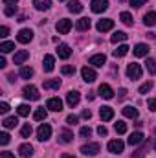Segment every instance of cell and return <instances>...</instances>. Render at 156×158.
Returning a JSON list of instances; mask_svg holds the SVG:
<instances>
[{
  "label": "cell",
  "instance_id": "1",
  "mask_svg": "<svg viewBox=\"0 0 156 158\" xmlns=\"http://www.w3.org/2000/svg\"><path fill=\"white\" fill-rule=\"evenodd\" d=\"M22 96H24L26 99H30V101H37L40 98L37 86H33V85H26V86L22 88Z\"/></svg>",
  "mask_w": 156,
  "mask_h": 158
},
{
  "label": "cell",
  "instance_id": "2",
  "mask_svg": "<svg viewBox=\"0 0 156 158\" xmlns=\"http://www.w3.org/2000/svg\"><path fill=\"white\" fill-rule=\"evenodd\" d=\"M127 76L130 79H140L142 77V66H140L138 63H130V64L127 66Z\"/></svg>",
  "mask_w": 156,
  "mask_h": 158
},
{
  "label": "cell",
  "instance_id": "3",
  "mask_svg": "<svg viewBox=\"0 0 156 158\" xmlns=\"http://www.w3.org/2000/svg\"><path fill=\"white\" fill-rule=\"evenodd\" d=\"M99 143H86V145H83L81 147V153L83 155H86V156H96L97 153H99Z\"/></svg>",
  "mask_w": 156,
  "mask_h": 158
},
{
  "label": "cell",
  "instance_id": "4",
  "mask_svg": "<svg viewBox=\"0 0 156 158\" xmlns=\"http://www.w3.org/2000/svg\"><path fill=\"white\" fill-rule=\"evenodd\" d=\"M50 136H51V127L48 123H42L39 127V131H37V138H39L40 142H46Z\"/></svg>",
  "mask_w": 156,
  "mask_h": 158
},
{
  "label": "cell",
  "instance_id": "5",
  "mask_svg": "<svg viewBox=\"0 0 156 158\" xmlns=\"http://www.w3.org/2000/svg\"><path fill=\"white\" fill-rule=\"evenodd\" d=\"M31 39H33V31H31V30H28V28L20 30V31H18V35H17V40H18L20 44H28V42H31Z\"/></svg>",
  "mask_w": 156,
  "mask_h": 158
},
{
  "label": "cell",
  "instance_id": "6",
  "mask_svg": "<svg viewBox=\"0 0 156 158\" xmlns=\"http://www.w3.org/2000/svg\"><path fill=\"white\" fill-rule=\"evenodd\" d=\"M90 7H92L94 13H103V11H107V7H109V0H92Z\"/></svg>",
  "mask_w": 156,
  "mask_h": 158
},
{
  "label": "cell",
  "instance_id": "7",
  "mask_svg": "<svg viewBox=\"0 0 156 158\" xmlns=\"http://www.w3.org/2000/svg\"><path fill=\"white\" fill-rule=\"evenodd\" d=\"M81 76H83V79H84L86 83H94V81L97 79L96 70H94V68H90V66H84V68L81 70Z\"/></svg>",
  "mask_w": 156,
  "mask_h": 158
},
{
  "label": "cell",
  "instance_id": "8",
  "mask_svg": "<svg viewBox=\"0 0 156 158\" xmlns=\"http://www.w3.org/2000/svg\"><path fill=\"white\" fill-rule=\"evenodd\" d=\"M123 147H125V143H123L121 140H110V142H109V145H107V149H109L110 153H114V155L123 153Z\"/></svg>",
  "mask_w": 156,
  "mask_h": 158
},
{
  "label": "cell",
  "instance_id": "9",
  "mask_svg": "<svg viewBox=\"0 0 156 158\" xmlns=\"http://www.w3.org/2000/svg\"><path fill=\"white\" fill-rule=\"evenodd\" d=\"M46 109H50V110H53V112H61V110H63V101H61L59 98H50L48 103H46Z\"/></svg>",
  "mask_w": 156,
  "mask_h": 158
},
{
  "label": "cell",
  "instance_id": "10",
  "mask_svg": "<svg viewBox=\"0 0 156 158\" xmlns=\"http://www.w3.org/2000/svg\"><path fill=\"white\" fill-rule=\"evenodd\" d=\"M70 30H72V20H68V19H61V20L57 22V31H59V33L66 35Z\"/></svg>",
  "mask_w": 156,
  "mask_h": 158
},
{
  "label": "cell",
  "instance_id": "11",
  "mask_svg": "<svg viewBox=\"0 0 156 158\" xmlns=\"http://www.w3.org/2000/svg\"><path fill=\"white\" fill-rule=\"evenodd\" d=\"M112 28H114V20H112V19H103V20L97 22V31H101V33L110 31Z\"/></svg>",
  "mask_w": 156,
  "mask_h": 158
},
{
  "label": "cell",
  "instance_id": "12",
  "mask_svg": "<svg viewBox=\"0 0 156 158\" xmlns=\"http://www.w3.org/2000/svg\"><path fill=\"white\" fill-rule=\"evenodd\" d=\"M99 96H101L103 99H112V98H114V90H112V86L107 85V83H103V85L99 86Z\"/></svg>",
  "mask_w": 156,
  "mask_h": 158
},
{
  "label": "cell",
  "instance_id": "13",
  "mask_svg": "<svg viewBox=\"0 0 156 158\" xmlns=\"http://www.w3.org/2000/svg\"><path fill=\"white\" fill-rule=\"evenodd\" d=\"M134 55L136 57H147V53H149V46L147 44H143V42H140V44H136L134 46Z\"/></svg>",
  "mask_w": 156,
  "mask_h": 158
},
{
  "label": "cell",
  "instance_id": "14",
  "mask_svg": "<svg viewBox=\"0 0 156 158\" xmlns=\"http://www.w3.org/2000/svg\"><path fill=\"white\" fill-rule=\"evenodd\" d=\"M79 99H81V96H79L77 90H70V92L66 94V103H68L70 107H76L79 103Z\"/></svg>",
  "mask_w": 156,
  "mask_h": 158
},
{
  "label": "cell",
  "instance_id": "15",
  "mask_svg": "<svg viewBox=\"0 0 156 158\" xmlns=\"http://www.w3.org/2000/svg\"><path fill=\"white\" fill-rule=\"evenodd\" d=\"M53 66H55L53 55H44V59H42V68H44V72H51Z\"/></svg>",
  "mask_w": 156,
  "mask_h": 158
},
{
  "label": "cell",
  "instance_id": "16",
  "mask_svg": "<svg viewBox=\"0 0 156 158\" xmlns=\"http://www.w3.org/2000/svg\"><path fill=\"white\" fill-rule=\"evenodd\" d=\"M143 138H145V136H143V132L136 131V132H132V134L129 136V140H127V142H129V145H138V143H142V142H143Z\"/></svg>",
  "mask_w": 156,
  "mask_h": 158
},
{
  "label": "cell",
  "instance_id": "17",
  "mask_svg": "<svg viewBox=\"0 0 156 158\" xmlns=\"http://www.w3.org/2000/svg\"><path fill=\"white\" fill-rule=\"evenodd\" d=\"M88 63L94 64V66H103L107 63V57H105V53H97V55H92Z\"/></svg>",
  "mask_w": 156,
  "mask_h": 158
},
{
  "label": "cell",
  "instance_id": "18",
  "mask_svg": "<svg viewBox=\"0 0 156 158\" xmlns=\"http://www.w3.org/2000/svg\"><path fill=\"white\" fill-rule=\"evenodd\" d=\"M99 116H101L103 121H110V119L114 118V110L110 107H101L99 109Z\"/></svg>",
  "mask_w": 156,
  "mask_h": 158
},
{
  "label": "cell",
  "instance_id": "19",
  "mask_svg": "<svg viewBox=\"0 0 156 158\" xmlns=\"http://www.w3.org/2000/svg\"><path fill=\"white\" fill-rule=\"evenodd\" d=\"M18 153H20L22 158H31V155H33V147H31L30 143H22V145L18 147Z\"/></svg>",
  "mask_w": 156,
  "mask_h": 158
},
{
  "label": "cell",
  "instance_id": "20",
  "mask_svg": "<svg viewBox=\"0 0 156 158\" xmlns=\"http://www.w3.org/2000/svg\"><path fill=\"white\" fill-rule=\"evenodd\" d=\"M57 53H59V57H61V59H68V57L72 55V50H70V46H68V44H59Z\"/></svg>",
  "mask_w": 156,
  "mask_h": 158
},
{
  "label": "cell",
  "instance_id": "21",
  "mask_svg": "<svg viewBox=\"0 0 156 158\" xmlns=\"http://www.w3.org/2000/svg\"><path fill=\"white\" fill-rule=\"evenodd\" d=\"M30 57V52H26V50H20V52H17L15 53V57H13V63L15 64H22L26 59Z\"/></svg>",
  "mask_w": 156,
  "mask_h": 158
},
{
  "label": "cell",
  "instance_id": "22",
  "mask_svg": "<svg viewBox=\"0 0 156 158\" xmlns=\"http://www.w3.org/2000/svg\"><path fill=\"white\" fill-rule=\"evenodd\" d=\"M72 138H74V132H70V131H66V129L59 132V143H70Z\"/></svg>",
  "mask_w": 156,
  "mask_h": 158
},
{
  "label": "cell",
  "instance_id": "23",
  "mask_svg": "<svg viewBox=\"0 0 156 158\" xmlns=\"http://www.w3.org/2000/svg\"><path fill=\"white\" fill-rule=\"evenodd\" d=\"M143 22H145V26H149V28L156 26V11H149V13H145Z\"/></svg>",
  "mask_w": 156,
  "mask_h": 158
},
{
  "label": "cell",
  "instance_id": "24",
  "mask_svg": "<svg viewBox=\"0 0 156 158\" xmlns=\"http://www.w3.org/2000/svg\"><path fill=\"white\" fill-rule=\"evenodd\" d=\"M121 112H123V116H125V118H130V119L138 118V109H134V107H130V105H129V107H123V110H121Z\"/></svg>",
  "mask_w": 156,
  "mask_h": 158
},
{
  "label": "cell",
  "instance_id": "25",
  "mask_svg": "<svg viewBox=\"0 0 156 158\" xmlns=\"http://www.w3.org/2000/svg\"><path fill=\"white\" fill-rule=\"evenodd\" d=\"M76 28H77L79 31H86V30H90V19H86V17L79 19L77 22H76Z\"/></svg>",
  "mask_w": 156,
  "mask_h": 158
},
{
  "label": "cell",
  "instance_id": "26",
  "mask_svg": "<svg viewBox=\"0 0 156 158\" xmlns=\"http://www.w3.org/2000/svg\"><path fill=\"white\" fill-rule=\"evenodd\" d=\"M33 6H35L39 11H46V9H50L51 0H33Z\"/></svg>",
  "mask_w": 156,
  "mask_h": 158
},
{
  "label": "cell",
  "instance_id": "27",
  "mask_svg": "<svg viewBox=\"0 0 156 158\" xmlns=\"http://www.w3.org/2000/svg\"><path fill=\"white\" fill-rule=\"evenodd\" d=\"M127 37H129V35H127L125 31H114V35L110 37V42H112V44H117V42L127 40Z\"/></svg>",
  "mask_w": 156,
  "mask_h": 158
},
{
  "label": "cell",
  "instance_id": "28",
  "mask_svg": "<svg viewBox=\"0 0 156 158\" xmlns=\"http://www.w3.org/2000/svg\"><path fill=\"white\" fill-rule=\"evenodd\" d=\"M61 86V79H50V81H44V90H55Z\"/></svg>",
  "mask_w": 156,
  "mask_h": 158
},
{
  "label": "cell",
  "instance_id": "29",
  "mask_svg": "<svg viewBox=\"0 0 156 158\" xmlns=\"http://www.w3.org/2000/svg\"><path fill=\"white\" fill-rule=\"evenodd\" d=\"M68 11H72V13H81V11H83L81 2H79V0H70V2H68Z\"/></svg>",
  "mask_w": 156,
  "mask_h": 158
},
{
  "label": "cell",
  "instance_id": "30",
  "mask_svg": "<svg viewBox=\"0 0 156 158\" xmlns=\"http://www.w3.org/2000/svg\"><path fill=\"white\" fill-rule=\"evenodd\" d=\"M129 50H130V48H129L127 44H121V46H117V50L112 52V55H114V57H125V55L129 53Z\"/></svg>",
  "mask_w": 156,
  "mask_h": 158
},
{
  "label": "cell",
  "instance_id": "31",
  "mask_svg": "<svg viewBox=\"0 0 156 158\" xmlns=\"http://www.w3.org/2000/svg\"><path fill=\"white\" fill-rule=\"evenodd\" d=\"M2 125H4L6 129H13V127H17V125H18V119L15 118V116H9V118H4Z\"/></svg>",
  "mask_w": 156,
  "mask_h": 158
},
{
  "label": "cell",
  "instance_id": "32",
  "mask_svg": "<svg viewBox=\"0 0 156 158\" xmlns=\"http://www.w3.org/2000/svg\"><path fill=\"white\" fill-rule=\"evenodd\" d=\"M13 50H15V42L4 40V42L0 44V52H2V53H9V52H13Z\"/></svg>",
  "mask_w": 156,
  "mask_h": 158
},
{
  "label": "cell",
  "instance_id": "33",
  "mask_svg": "<svg viewBox=\"0 0 156 158\" xmlns=\"http://www.w3.org/2000/svg\"><path fill=\"white\" fill-rule=\"evenodd\" d=\"M119 19H121V22H123V24H127V26H132V22H134L132 15H130L129 11H123V13L119 15Z\"/></svg>",
  "mask_w": 156,
  "mask_h": 158
},
{
  "label": "cell",
  "instance_id": "34",
  "mask_svg": "<svg viewBox=\"0 0 156 158\" xmlns=\"http://www.w3.org/2000/svg\"><path fill=\"white\" fill-rule=\"evenodd\" d=\"M48 116V112H46V109L42 107V109H37L35 112H33V119H37V121H42V119H46Z\"/></svg>",
  "mask_w": 156,
  "mask_h": 158
},
{
  "label": "cell",
  "instance_id": "35",
  "mask_svg": "<svg viewBox=\"0 0 156 158\" xmlns=\"http://www.w3.org/2000/svg\"><path fill=\"white\" fill-rule=\"evenodd\" d=\"M18 74H20V77L22 79H30L31 76H33V68H30V66H22Z\"/></svg>",
  "mask_w": 156,
  "mask_h": 158
},
{
  "label": "cell",
  "instance_id": "36",
  "mask_svg": "<svg viewBox=\"0 0 156 158\" xmlns=\"http://www.w3.org/2000/svg\"><path fill=\"white\" fill-rule=\"evenodd\" d=\"M31 132H33V129H31V125H30V123L22 125V129H20V134H22V138H30V136H31Z\"/></svg>",
  "mask_w": 156,
  "mask_h": 158
},
{
  "label": "cell",
  "instance_id": "37",
  "mask_svg": "<svg viewBox=\"0 0 156 158\" xmlns=\"http://www.w3.org/2000/svg\"><path fill=\"white\" fill-rule=\"evenodd\" d=\"M145 64H147L149 74H153V76H154V74H156V61H154V59H151V57H149V59L145 61Z\"/></svg>",
  "mask_w": 156,
  "mask_h": 158
},
{
  "label": "cell",
  "instance_id": "38",
  "mask_svg": "<svg viewBox=\"0 0 156 158\" xmlns=\"http://www.w3.org/2000/svg\"><path fill=\"white\" fill-rule=\"evenodd\" d=\"M114 129H116L117 134H125L127 132V123L125 121H117L116 125H114Z\"/></svg>",
  "mask_w": 156,
  "mask_h": 158
},
{
  "label": "cell",
  "instance_id": "39",
  "mask_svg": "<svg viewBox=\"0 0 156 158\" xmlns=\"http://www.w3.org/2000/svg\"><path fill=\"white\" fill-rule=\"evenodd\" d=\"M17 114L18 116H28L30 114V107L28 105H18L17 107Z\"/></svg>",
  "mask_w": 156,
  "mask_h": 158
},
{
  "label": "cell",
  "instance_id": "40",
  "mask_svg": "<svg viewBox=\"0 0 156 158\" xmlns=\"http://www.w3.org/2000/svg\"><path fill=\"white\" fill-rule=\"evenodd\" d=\"M15 13H17V6H6L4 7V15L6 17H13Z\"/></svg>",
  "mask_w": 156,
  "mask_h": 158
},
{
  "label": "cell",
  "instance_id": "41",
  "mask_svg": "<svg viewBox=\"0 0 156 158\" xmlns=\"http://www.w3.org/2000/svg\"><path fill=\"white\" fill-rule=\"evenodd\" d=\"M61 72H63L64 76H74V74H76V66L66 64V66H63V68H61Z\"/></svg>",
  "mask_w": 156,
  "mask_h": 158
},
{
  "label": "cell",
  "instance_id": "42",
  "mask_svg": "<svg viewBox=\"0 0 156 158\" xmlns=\"http://www.w3.org/2000/svg\"><path fill=\"white\" fill-rule=\"evenodd\" d=\"M151 88H153V83H151V81H147V83H143V85L140 86V94H147Z\"/></svg>",
  "mask_w": 156,
  "mask_h": 158
},
{
  "label": "cell",
  "instance_id": "43",
  "mask_svg": "<svg viewBox=\"0 0 156 158\" xmlns=\"http://www.w3.org/2000/svg\"><path fill=\"white\" fill-rule=\"evenodd\" d=\"M79 134H81L83 138H90V134H92V129H90V127H81V129H79Z\"/></svg>",
  "mask_w": 156,
  "mask_h": 158
},
{
  "label": "cell",
  "instance_id": "44",
  "mask_svg": "<svg viewBox=\"0 0 156 158\" xmlns=\"http://www.w3.org/2000/svg\"><path fill=\"white\" fill-rule=\"evenodd\" d=\"M0 143H2V145H7V143H9V134H7V132H2V134H0Z\"/></svg>",
  "mask_w": 156,
  "mask_h": 158
},
{
  "label": "cell",
  "instance_id": "45",
  "mask_svg": "<svg viewBox=\"0 0 156 158\" xmlns=\"http://www.w3.org/2000/svg\"><path fill=\"white\" fill-rule=\"evenodd\" d=\"M145 2H147V0H129V4H130L132 7H142Z\"/></svg>",
  "mask_w": 156,
  "mask_h": 158
},
{
  "label": "cell",
  "instance_id": "46",
  "mask_svg": "<svg viewBox=\"0 0 156 158\" xmlns=\"http://www.w3.org/2000/svg\"><path fill=\"white\" fill-rule=\"evenodd\" d=\"M77 121H79V118L76 116V114H70V116L66 118V123H68V125H76Z\"/></svg>",
  "mask_w": 156,
  "mask_h": 158
},
{
  "label": "cell",
  "instance_id": "47",
  "mask_svg": "<svg viewBox=\"0 0 156 158\" xmlns=\"http://www.w3.org/2000/svg\"><path fill=\"white\" fill-rule=\"evenodd\" d=\"M7 112H9V105L6 101H2L0 103V114H7Z\"/></svg>",
  "mask_w": 156,
  "mask_h": 158
},
{
  "label": "cell",
  "instance_id": "48",
  "mask_svg": "<svg viewBox=\"0 0 156 158\" xmlns=\"http://www.w3.org/2000/svg\"><path fill=\"white\" fill-rule=\"evenodd\" d=\"M7 35H9V28H7V26H2V28H0V37L6 39Z\"/></svg>",
  "mask_w": 156,
  "mask_h": 158
},
{
  "label": "cell",
  "instance_id": "49",
  "mask_svg": "<svg viewBox=\"0 0 156 158\" xmlns=\"http://www.w3.org/2000/svg\"><path fill=\"white\" fill-rule=\"evenodd\" d=\"M107 132H109V131H107L105 125H99V127H97V134H99V136H107Z\"/></svg>",
  "mask_w": 156,
  "mask_h": 158
},
{
  "label": "cell",
  "instance_id": "50",
  "mask_svg": "<svg viewBox=\"0 0 156 158\" xmlns=\"http://www.w3.org/2000/svg\"><path fill=\"white\" fill-rule=\"evenodd\" d=\"M147 107H149L151 110H156V99H154V98H151V99H147Z\"/></svg>",
  "mask_w": 156,
  "mask_h": 158
},
{
  "label": "cell",
  "instance_id": "51",
  "mask_svg": "<svg viewBox=\"0 0 156 158\" xmlns=\"http://www.w3.org/2000/svg\"><path fill=\"white\" fill-rule=\"evenodd\" d=\"M81 116H83L84 119H90V118H92V112H90V110H83V112H81Z\"/></svg>",
  "mask_w": 156,
  "mask_h": 158
},
{
  "label": "cell",
  "instance_id": "52",
  "mask_svg": "<svg viewBox=\"0 0 156 158\" xmlns=\"http://www.w3.org/2000/svg\"><path fill=\"white\" fill-rule=\"evenodd\" d=\"M117 94H119V96H117L119 99H125V96H127V90H125V88H119V92H117Z\"/></svg>",
  "mask_w": 156,
  "mask_h": 158
},
{
  "label": "cell",
  "instance_id": "53",
  "mask_svg": "<svg viewBox=\"0 0 156 158\" xmlns=\"http://www.w3.org/2000/svg\"><path fill=\"white\" fill-rule=\"evenodd\" d=\"M0 158H15L11 153H7V151H4V153H0Z\"/></svg>",
  "mask_w": 156,
  "mask_h": 158
},
{
  "label": "cell",
  "instance_id": "54",
  "mask_svg": "<svg viewBox=\"0 0 156 158\" xmlns=\"http://www.w3.org/2000/svg\"><path fill=\"white\" fill-rule=\"evenodd\" d=\"M17 2H18V0H4V4H6V6H15Z\"/></svg>",
  "mask_w": 156,
  "mask_h": 158
},
{
  "label": "cell",
  "instance_id": "55",
  "mask_svg": "<svg viewBox=\"0 0 156 158\" xmlns=\"http://www.w3.org/2000/svg\"><path fill=\"white\" fill-rule=\"evenodd\" d=\"M0 68H6V59L4 57H0Z\"/></svg>",
  "mask_w": 156,
  "mask_h": 158
},
{
  "label": "cell",
  "instance_id": "56",
  "mask_svg": "<svg viewBox=\"0 0 156 158\" xmlns=\"http://www.w3.org/2000/svg\"><path fill=\"white\" fill-rule=\"evenodd\" d=\"M61 158H76V156H74V155H68V153H64Z\"/></svg>",
  "mask_w": 156,
  "mask_h": 158
},
{
  "label": "cell",
  "instance_id": "57",
  "mask_svg": "<svg viewBox=\"0 0 156 158\" xmlns=\"http://www.w3.org/2000/svg\"><path fill=\"white\" fill-rule=\"evenodd\" d=\"M154 149H156V142H154Z\"/></svg>",
  "mask_w": 156,
  "mask_h": 158
}]
</instances>
